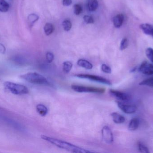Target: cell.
I'll list each match as a JSON object with an SVG mask.
<instances>
[{
	"label": "cell",
	"mask_w": 153,
	"mask_h": 153,
	"mask_svg": "<svg viewBox=\"0 0 153 153\" xmlns=\"http://www.w3.org/2000/svg\"><path fill=\"white\" fill-rule=\"evenodd\" d=\"M41 138L43 140L48 142L50 143L55 146L58 148L64 149L69 152L75 153H91V151H88L86 149H84L82 147H79L69 142L60 140L54 137H50L47 136L42 135Z\"/></svg>",
	"instance_id": "1"
},
{
	"label": "cell",
	"mask_w": 153,
	"mask_h": 153,
	"mask_svg": "<svg viewBox=\"0 0 153 153\" xmlns=\"http://www.w3.org/2000/svg\"><path fill=\"white\" fill-rule=\"evenodd\" d=\"M21 78L30 83L39 85H50L48 80L42 75L36 72H30L21 75Z\"/></svg>",
	"instance_id": "2"
},
{
	"label": "cell",
	"mask_w": 153,
	"mask_h": 153,
	"mask_svg": "<svg viewBox=\"0 0 153 153\" xmlns=\"http://www.w3.org/2000/svg\"><path fill=\"white\" fill-rule=\"evenodd\" d=\"M4 86L5 89L15 95H21L29 93L28 88L21 84L7 81L4 83Z\"/></svg>",
	"instance_id": "3"
},
{
	"label": "cell",
	"mask_w": 153,
	"mask_h": 153,
	"mask_svg": "<svg viewBox=\"0 0 153 153\" xmlns=\"http://www.w3.org/2000/svg\"><path fill=\"white\" fill-rule=\"evenodd\" d=\"M71 88L74 91L77 93H103L105 92L104 88L91 87L83 85H72Z\"/></svg>",
	"instance_id": "4"
},
{
	"label": "cell",
	"mask_w": 153,
	"mask_h": 153,
	"mask_svg": "<svg viewBox=\"0 0 153 153\" xmlns=\"http://www.w3.org/2000/svg\"><path fill=\"white\" fill-rule=\"evenodd\" d=\"M75 76L81 79H88L103 84H107L108 85H111V83L109 80L98 75H93L86 74H79L75 75Z\"/></svg>",
	"instance_id": "5"
},
{
	"label": "cell",
	"mask_w": 153,
	"mask_h": 153,
	"mask_svg": "<svg viewBox=\"0 0 153 153\" xmlns=\"http://www.w3.org/2000/svg\"><path fill=\"white\" fill-rule=\"evenodd\" d=\"M102 139L106 143H112L114 141L113 134L109 127L108 126L103 127L102 130Z\"/></svg>",
	"instance_id": "6"
},
{
	"label": "cell",
	"mask_w": 153,
	"mask_h": 153,
	"mask_svg": "<svg viewBox=\"0 0 153 153\" xmlns=\"http://www.w3.org/2000/svg\"><path fill=\"white\" fill-rule=\"evenodd\" d=\"M117 102L118 107L124 113L131 114L136 112L137 108L136 106L125 104L120 101H117Z\"/></svg>",
	"instance_id": "7"
},
{
	"label": "cell",
	"mask_w": 153,
	"mask_h": 153,
	"mask_svg": "<svg viewBox=\"0 0 153 153\" xmlns=\"http://www.w3.org/2000/svg\"><path fill=\"white\" fill-rule=\"evenodd\" d=\"M139 71L143 74L148 75H152L153 65L147 61H144L139 66Z\"/></svg>",
	"instance_id": "8"
},
{
	"label": "cell",
	"mask_w": 153,
	"mask_h": 153,
	"mask_svg": "<svg viewBox=\"0 0 153 153\" xmlns=\"http://www.w3.org/2000/svg\"><path fill=\"white\" fill-rule=\"evenodd\" d=\"M109 93L111 96L121 101H127L130 99V96L128 94L116 90H110Z\"/></svg>",
	"instance_id": "9"
},
{
	"label": "cell",
	"mask_w": 153,
	"mask_h": 153,
	"mask_svg": "<svg viewBox=\"0 0 153 153\" xmlns=\"http://www.w3.org/2000/svg\"><path fill=\"white\" fill-rule=\"evenodd\" d=\"M140 28L144 34L153 37V25L149 23H142Z\"/></svg>",
	"instance_id": "10"
},
{
	"label": "cell",
	"mask_w": 153,
	"mask_h": 153,
	"mask_svg": "<svg viewBox=\"0 0 153 153\" xmlns=\"http://www.w3.org/2000/svg\"><path fill=\"white\" fill-rule=\"evenodd\" d=\"M124 21V16L123 14H118L115 16L113 19V22L115 28H120Z\"/></svg>",
	"instance_id": "11"
},
{
	"label": "cell",
	"mask_w": 153,
	"mask_h": 153,
	"mask_svg": "<svg viewBox=\"0 0 153 153\" xmlns=\"http://www.w3.org/2000/svg\"><path fill=\"white\" fill-rule=\"evenodd\" d=\"M111 116L112 117L113 122L116 124H123L126 121V119L123 116L117 112H113L111 114Z\"/></svg>",
	"instance_id": "12"
},
{
	"label": "cell",
	"mask_w": 153,
	"mask_h": 153,
	"mask_svg": "<svg viewBox=\"0 0 153 153\" xmlns=\"http://www.w3.org/2000/svg\"><path fill=\"white\" fill-rule=\"evenodd\" d=\"M86 5L88 10L93 12L98 9L99 2L97 0H87Z\"/></svg>",
	"instance_id": "13"
},
{
	"label": "cell",
	"mask_w": 153,
	"mask_h": 153,
	"mask_svg": "<svg viewBox=\"0 0 153 153\" xmlns=\"http://www.w3.org/2000/svg\"><path fill=\"white\" fill-rule=\"evenodd\" d=\"M77 64L79 66L83 68H85L88 70H91L92 69L93 66L89 61L85 60V59H80L77 61Z\"/></svg>",
	"instance_id": "14"
},
{
	"label": "cell",
	"mask_w": 153,
	"mask_h": 153,
	"mask_svg": "<svg viewBox=\"0 0 153 153\" xmlns=\"http://www.w3.org/2000/svg\"><path fill=\"white\" fill-rule=\"evenodd\" d=\"M139 125V120L138 119L134 118L130 120L128 124V130L131 131H135L138 128Z\"/></svg>",
	"instance_id": "15"
},
{
	"label": "cell",
	"mask_w": 153,
	"mask_h": 153,
	"mask_svg": "<svg viewBox=\"0 0 153 153\" xmlns=\"http://www.w3.org/2000/svg\"><path fill=\"white\" fill-rule=\"evenodd\" d=\"M36 109L39 114L42 116H45L48 112L47 108L43 104H39L37 105Z\"/></svg>",
	"instance_id": "16"
},
{
	"label": "cell",
	"mask_w": 153,
	"mask_h": 153,
	"mask_svg": "<svg viewBox=\"0 0 153 153\" xmlns=\"http://www.w3.org/2000/svg\"><path fill=\"white\" fill-rule=\"evenodd\" d=\"M39 19V17L38 16L37 14L35 13H32V14H30L28 16V24L30 27H32L33 24L38 20Z\"/></svg>",
	"instance_id": "17"
},
{
	"label": "cell",
	"mask_w": 153,
	"mask_h": 153,
	"mask_svg": "<svg viewBox=\"0 0 153 153\" xmlns=\"http://www.w3.org/2000/svg\"><path fill=\"white\" fill-rule=\"evenodd\" d=\"M73 67V64L70 61H65L63 63V71L66 74L71 72Z\"/></svg>",
	"instance_id": "18"
},
{
	"label": "cell",
	"mask_w": 153,
	"mask_h": 153,
	"mask_svg": "<svg viewBox=\"0 0 153 153\" xmlns=\"http://www.w3.org/2000/svg\"><path fill=\"white\" fill-rule=\"evenodd\" d=\"M54 26L52 23H47L44 27V31L47 36L51 35L54 31Z\"/></svg>",
	"instance_id": "19"
},
{
	"label": "cell",
	"mask_w": 153,
	"mask_h": 153,
	"mask_svg": "<svg viewBox=\"0 0 153 153\" xmlns=\"http://www.w3.org/2000/svg\"><path fill=\"white\" fill-rule=\"evenodd\" d=\"M10 5L5 0H0V11L6 12L9 10Z\"/></svg>",
	"instance_id": "20"
},
{
	"label": "cell",
	"mask_w": 153,
	"mask_h": 153,
	"mask_svg": "<svg viewBox=\"0 0 153 153\" xmlns=\"http://www.w3.org/2000/svg\"><path fill=\"white\" fill-rule=\"evenodd\" d=\"M137 147H138V150L139 152L143 153H149V149L147 148L146 146L143 143H141V142H138L137 143Z\"/></svg>",
	"instance_id": "21"
},
{
	"label": "cell",
	"mask_w": 153,
	"mask_h": 153,
	"mask_svg": "<svg viewBox=\"0 0 153 153\" xmlns=\"http://www.w3.org/2000/svg\"><path fill=\"white\" fill-rule=\"evenodd\" d=\"M139 85L153 87V77L146 79L139 83Z\"/></svg>",
	"instance_id": "22"
},
{
	"label": "cell",
	"mask_w": 153,
	"mask_h": 153,
	"mask_svg": "<svg viewBox=\"0 0 153 153\" xmlns=\"http://www.w3.org/2000/svg\"><path fill=\"white\" fill-rule=\"evenodd\" d=\"M63 28L65 31H68L71 29L72 28V23L69 19H65L63 22Z\"/></svg>",
	"instance_id": "23"
},
{
	"label": "cell",
	"mask_w": 153,
	"mask_h": 153,
	"mask_svg": "<svg viewBox=\"0 0 153 153\" xmlns=\"http://www.w3.org/2000/svg\"><path fill=\"white\" fill-rule=\"evenodd\" d=\"M128 46V40L126 38H124L120 42V50H124L127 48Z\"/></svg>",
	"instance_id": "24"
},
{
	"label": "cell",
	"mask_w": 153,
	"mask_h": 153,
	"mask_svg": "<svg viewBox=\"0 0 153 153\" xmlns=\"http://www.w3.org/2000/svg\"><path fill=\"white\" fill-rule=\"evenodd\" d=\"M146 53L148 59L153 63V49L152 48H148L146 49Z\"/></svg>",
	"instance_id": "25"
},
{
	"label": "cell",
	"mask_w": 153,
	"mask_h": 153,
	"mask_svg": "<svg viewBox=\"0 0 153 153\" xmlns=\"http://www.w3.org/2000/svg\"><path fill=\"white\" fill-rule=\"evenodd\" d=\"M82 11V8L80 4H76L74 5V13L76 15H79Z\"/></svg>",
	"instance_id": "26"
},
{
	"label": "cell",
	"mask_w": 153,
	"mask_h": 153,
	"mask_svg": "<svg viewBox=\"0 0 153 153\" xmlns=\"http://www.w3.org/2000/svg\"><path fill=\"white\" fill-rule=\"evenodd\" d=\"M83 19L85 22L87 24H91L94 22V20L93 17L89 15H85L83 17Z\"/></svg>",
	"instance_id": "27"
},
{
	"label": "cell",
	"mask_w": 153,
	"mask_h": 153,
	"mask_svg": "<svg viewBox=\"0 0 153 153\" xmlns=\"http://www.w3.org/2000/svg\"><path fill=\"white\" fill-rule=\"evenodd\" d=\"M101 70L103 72L110 74L111 72V69L110 66L105 64H102L101 66Z\"/></svg>",
	"instance_id": "28"
},
{
	"label": "cell",
	"mask_w": 153,
	"mask_h": 153,
	"mask_svg": "<svg viewBox=\"0 0 153 153\" xmlns=\"http://www.w3.org/2000/svg\"><path fill=\"white\" fill-rule=\"evenodd\" d=\"M46 58L48 63H52L53 61L54 56L53 54L51 52H48L46 54Z\"/></svg>",
	"instance_id": "29"
},
{
	"label": "cell",
	"mask_w": 153,
	"mask_h": 153,
	"mask_svg": "<svg viewBox=\"0 0 153 153\" xmlns=\"http://www.w3.org/2000/svg\"><path fill=\"white\" fill-rule=\"evenodd\" d=\"M72 3V0H63L62 1L63 5L64 6H69L71 5Z\"/></svg>",
	"instance_id": "30"
},
{
	"label": "cell",
	"mask_w": 153,
	"mask_h": 153,
	"mask_svg": "<svg viewBox=\"0 0 153 153\" xmlns=\"http://www.w3.org/2000/svg\"><path fill=\"white\" fill-rule=\"evenodd\" d=\"M5 48L2 44H0V53L4 54L5 52Z\"/></svg>",
	"instance_id": "31"
}]
</instances>
